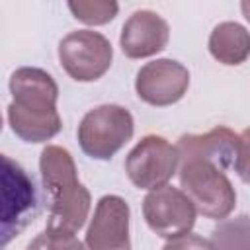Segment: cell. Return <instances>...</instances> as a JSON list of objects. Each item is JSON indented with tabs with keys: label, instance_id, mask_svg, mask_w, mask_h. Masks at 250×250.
<instances>
[{
	"label": "cell",
	"instance_id": "1",
	"mask_svg": "<svg viewBox=\"0 0 250 250\" xmlns=\"http://www.w3.org/2000/svg\"><path fill=\"white\" fill-rule=\"evenodd\" d=\"M12 102L6 107L10 129L25 143H45L59 135L62 121L57 109L59 86L37 66H21L10 76Z\"/></svg>",
	"mask_w": 250,
	"mask_h": 250
},
{
	"label": "cell",
	"instance_id": "2",
	"mask_svg": "<svg viewBox=\"0 0 250 250\" xmlns=\"http://www.w3.org/2000/svg\"><path fill=\"white\" fill-rule=\"evenodd\" d=\"M39 172L43 188L49 193V217L45 229L76 234L90 215L92 195L78 180L72 154L59 145H47L39 156Z\"/></svg>",
	"mask_w": 250,
	"mask_h": 250
},
{
	"label": "cell",
	"instance_id": "3",
	"mask_svg": "<svg viewBox=\"0 0 250 250\" xmlns=\"http://www.w3.org/2000/svg\"><path fill=\"white\" fill-rule=\"evenodd\" d=\"M180 188L191 199L197 213L207 219L223 221L236 205V191L227 178L225 170L201 162H180Z\"/></svg>",
	"mask_w": 250,
	"mask_h": 250
},
{
	"label": "cell",
	"instance_id": "4",
	"mask_svg": "<svg viewBox=\"0 0 250 250\" xmlns=\"http://www.w3.org/2000/svg\"><path fill=\"white\" fill-rule=\"evenodd\" d=\"M135 121L127 107L117 104H102L90 109L76 131L82 152L94 160H109L131 141Z\"/></svg>",
	"mask_w": 250,
	"mask_h": 250
},
{
	"label": "cell",
	"instance_id": "5",
	"mask_svg": "<svg viewBox=\"0 0 250 250\" xmlns=\"http://www.w3.org/2000/svg\"><path fill=\"white\" fill-rule=\"evenodd\" d=\"M113 61V49L105 35L94 29H76L59 43V62L76 82L102 78Z\"/></svg>",
	"mask_w": 250,
	"mask_h": 250
},
{
	"label": "cell",
	"instance_id": "6",
	"mask_svg": "<svg viewBox=\"0 0 250 250\" xmlns=\"http://www.w3.org/2000/svg\"><path fill=\"white\" fill-rule=\"evenodd\" d=\"M180 168L178 146L160 135L143 137L125 156V172L139 189H156L166 186Z\"/></svg>",
	"mask_w": 250,
	"mask_h": 250
},
{
	"label": "cell",
	"instance_id": "7",
	"mask_svg": "<svg viewBox=\"0 0 250 250\" xmlns=\"http://www.w3.org/2000/svg\"><path fill=\"white\" fill-rule=\"evenodd\" d=\"M143 217L156 236L172 240L191 232L197 211L182 189L166 184L145 195Z\"/></svg>",
	"mask_w": 250,
	"mask_h": 250
},
{
	"label": "cell",
	"instance_id": "8",
	"mask_svg": "<svg viewBox=\"0 0 250 250\" xmlns=\"http://www.w3.org/2000/svg\"><path fill=\"white\" fill-rule=\"evenodd\" d=\"M189 88V70L174 59H156L143 64L135 78L137 96L154 107L180 102Z\"/></svg>",
	"mask_w": 250,
	"mask_h": 250
},
{
	"label": "cell",
	"instance_id": "9",
	"mask_svg": "<svg viewBox=\"0 0 250 250\" xmlns=\"http://www.w3.org/2000/svg\"><path fill=\"white\" fill-rule=\"evenodd\" d=\"M129 219L131 209L121 195L100 197L84 236V250H131Z\"/></svg>",
	"mask_w": 250,
	"mask_h": 250
},
{
	"label": "cell",
	"instance_id": "10",
	"mask_svg": "<svg viewBox=\"0 0 250 250\" xmlns=\"http://www.w3.org/2000/svg\"><path fill=\"white\" fill-rule=\"evenodd\" d=\"M2 182H4V203H2V244L6 246L12 236L33 221L35 215V189L25 170L12 162L8 156L2 158Z\"/></svg>",
	"mask_w": 250,
	"mask_h": 250
},
{
	"label": "cell",
	"instance_id": "11",
	"mask_svg": "<svg viewBox=\"0 0 250 250\" xmlns=\"http://www.w3.org/2000/svg\"><path fill=\"white\" fill-rule=\"evenodd\" d=\"M170 39L168 21L152 10L133 12L121 27L119 47L127 59H146L166 49Z\"/></svg>",
	"mask_w": 250,
	"mask_h": 250
},
{
	"label": "cell",
	"instance_id": "12",
	"mask_svg": "<svg viewBox=\"0 0 250 250\" xmlns=\"http://www.w3.org/2000/svg\"><path fill=\"white\" fill-rule=\"evenodd\" d=\"M180 162L201 160L221 170L234 168L238 135L225 125H219L203 135H182L178 139Z\"/></svg>",
	"mask_w": 250,
	"mask_h": 250
},
{
	"label": "cell",
	"instance_id": "13",
	"mask_svg": "<svg viewBox=\"0 0 250 250\" xmlns=\"http://www.w3.org/2000/svg\"><path fill=\"white\" fill-rule=\"evenodd\" d=\"M207 47L221 64H242L250 57V31L238 21H221L213 27Z\"/></svg>",
	"mask_w": 250,
	"mask_h": 250
},
{
	"label": "cell",
	"instance_id": "14",
	"mask_svg": "<svg viewBox=\"0 0 250 250\" xmlns=\"http://www.w3.org/2000/svg\"><path fill=\"white\" fill-rule=\"evenodd\" d=\"M213 250H250V215L223 219L211 232Z\"/></svg>",
	"mask_w": 250,
	"mask_h": 250
},
{
	"label": "cell",
	"instance_id": "15",
	"mask_svg": "<svg viewBox=\"0 0 250 250\" xmlns=\"http://www.w3.org/2000/svg\"><path fill=\"white\" fill-rule=\"evenodd\" d=\"M66 6L70 14L86 25L109 23L119 12V4L113 0H78V2H68Z\"/></svg>",
	"mask_w": 250,
	"mask_h": 250
},
{
	"label": "cell",
	"instance_id": "16",
	"mask_svg": "<svg viewBox=\"0 0 250 250\" xmlns=\"http://www.w3.org/2000/svg\"><path fill=\"white\" fill-rule=\"evenodd\" d=\"M25 250H84V242H80L74 232H59L45 229L27 244Z\"/></svg>",
	"mask_w": 250,
	"mask_h": 250
},
{
	"label": "cell",
	"instance_id": "17",
	"mask_svg": "<svg viewBox=\"0 0 250 250\" xmlns=\"http://www.w3.org/2000/svg\"><path fill=\"white\" fill-rule=\"evenodd\" d=\"M234 172L244 184H250V127L238 135V148L234 158Z\"/></svg>",
	"mask_w": 250,
	"mask_h": 250
},
{
	"label": "cell",
	"instance_id": "18",
	"mask_svg": "<svg viewBox=\"0 0 250 250\" xmlns=\"http://www.w3.org/2000/svg\"><path fill=\"white\" fill-rule=\"evenodd\" d=\"M162 250H213V248H211V242L207 238L189 232V234L168 240L162 246Z\"/></svg>",
	"mask_w": 250,
	"mask_h": 250
},
{
	"label": "cell",
	"instance_id": "19",
	"mask_svg": "<svg viewBox=\"0 0 250 250\" xmlns=\"http://www.w3.org/2000/svg\"><path fill=\"white\" fill-rule=\"evenodd\" d=\"M240 10H242V16L246 18V21L250 23V0H242L240 2Z\"/></svg>",
	"mask_w": 250,
	"mask_h": 250
}]
</instances>
